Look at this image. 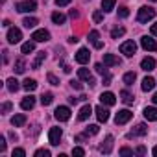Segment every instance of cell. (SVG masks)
Masks as SVG:
<instances>
[{"mask_svg": "<svg viewBox=\"0 0 157 157\" xmlns=\"http://www.w3.org/2000/svg\"><path fill=\"white\" fill-rule=\"evenodd\" d=\"M153 17H155V10L150 8V6H142V8L139 10L137 21H139V22H148V21H151Z\"/></svg>", "mask_w": 157, "mask_h": 157, "instance_id": "1", "label": "cell"}, {"mask_svg": "<svg viewBox=\"0 0 157 157\" xmlns=\"http://www.w3.org/2000/svg\"><path fill=\"white\" fill-rule=\"evenodd\" d=\"M35 8H37L35 0H22V2L17 4V11L19 13H32V11H35Z\"/></svg>", "mask_w": 157, "mask_h": 157, "instance_id": "2", "label": "cell"}, {"mask_svg": "<svg viewBox=\"0 0 157 157\" xmlns=\"http://www.w3.org/2000/svg\"><path fill=\"white\" fill-rule=\"evenodd\" d=\"M131 117H133V113H131V111L122 109V111H118V113H117V117H115V124H117V126H122V124L129 122V120H131Z\"/></svg>", "mask_w": 157, "mask_h": 157, "instance_id": "3", "label": "cell"}, {"mask_svg": "<svg viewBox=\"0 0 157 157\" xmlns=\"http://www.w3.org/2000/svg\"><path fill=\"white\" fill-rule=\"evenodd\" d=\"M120 52H122L124 56L131 57V56L137 52V44H135L133 41H126V43H122V44H120Z\"/></svg>", "mask_w": 157, "mask_h": 157, "instance_id": "4", "label": "cell"}, {"mask_svg": "<svg viewBox=\"0 0 157 157\" xmlns=\"http://www.w3.org/2000/svg\"><path fill=\"white\" fill-rule=\"evenodd\" d=\"M54 117H56L59 122H67V120L70 118V109H68V107H65V105H59V107L56 109Z\"/></svg>", "mask_w": 157, "mask_h": 157, "instance_id": "5", "label": "cell"}, {"mask_svg": "<svg viewBox=\"0 0 157 157\" xmlns=\"http://www.w3.org/2000/svg\"><path fill=\"white\" fill-rule=\"evenodd\" d=\"M61 135H63L61 128H52V129L48 131V140H50V144H52V146H57L59 140H61Z\"/></svg>", "mask_w": 157, "mask_h": 157, "instance_id": "6", "label": "cell"}, {"mask_svg": "<svg viewBox=\"0 0 157 157\" xmlns=\"http://www.w3.org/2000/svg\"><path fill=\"white\" fill-rule=\"evenodd\" d=\"M22 39V32L19 30V28H10L8 30V43L10 44H15V43H19Z\"/></svg>", "mask_w": 157, "mask_h": 157, "instance_id": "7", "label": "cell"}, {"mask_svg": "<svg viewBox=\"0 0 157 157\" xmlns=\"http://www.w3.org/2000/svg\"><path fill=\"white\" fill-rule=\"evenodd\" d=\"M140 46H142L144 50H148V52H155V50H157L155 39H151V37H148V35H144V37L140 39Z\"/></svg>", "mask_w": 157, "mask_h": 157, "instance_id": "8", "label": "cell"}, {"mask_svg": "<svg viewBox=\"0 0 157 157\" xmlns=\"http://www.w3.org/2000/svg\"><path fill=\"white\" fill-rule=\"evenodd\" d=\"M78 76H80V80L87 82V83H89L91 87H94V85H96V82H94V78L91 76L89 68H80V70H78Z\"/></svg>", "mask_w": 157, "mask_h": 157, "instance_id": "9", "label": "cell"}, {"mask_svg": "<svg viewBox=\"0 0 157 157\" xmlns=\"http://www.w3.org/2000/svg\"><path fill=\"white\" fill-rule=\"evenodd\" d=\"M32 39L35 43H46L50 39V33H48V30H35L33 35H32Z\"/></svg>", "mask_w": 157, "mask_h": 157, "instance_id": "10", "label": "cell"}, {"mask_svg": "<svg viewBox=\"0 0 157 157\" xmlns=\"http://www.w3.org/2000/svg\"><path fill=\"white\" fill-rule=\"evenodd\" d=\"M89 59H91V54H89L87 48H80V50H78V54H76V61L80 63V65L89 63Z\"/></svg>", "mask_w": 157, "mask_h": 157, "instance_id": "11", "label": "cell"}, {"mask_svg": "<svg viewBox=\"0 0 157 157\" xmlns=\"http://www.w3.org/2000/svg\"><path fill=\"white\" fill-rule=\"evenodd\" d=\"M100 102L105 104V105H115V104H117V96L107 91V93H102V94H100Z\"/></svg>", "mask_w": 157, "mask_h": 157, "instance_id": "12", "label": "cell"}, {"mask_svg": "<svg viewBox=\"0 0 157 157\" xmlns=\"http://www.w3.org/2000/svg\"><path fill=\"white\" fill-rule=\"evenodd\" d=\"M89 41H91V43H93V46H94V48H98V50H100V48L104 46V43L100 41V33H98L96 30L89 32Z\"/></svg>", "mask_w": 157, "mask_h": 157, "instance_id": "13", "label": "cell"}, {"mask_svg": "<svg viewBox=\"0 0 157 157\" xmlns=\"http://www.w3.org/2000/svg\"><path fill=\"white\" fill-rule=\"evenodd\" d=\"M140 68H142L144 72H151V70L155 68V59H153V57H144V59L140 61Z\"/></svg>", "mask_w": 157, "mask_h": 157, "instance_id": "14", "label": "cell"}, {"mask_svg": "<svg viewBox=\"0 0 157 157\" xmlns=\"http://www.w3.org/2000/svg\"><path fill=\"white\" fill-rule=\"evenodd\" d=\"M94 111H96V118H98L100 122H107V120H109V111H107L104 105H98Z\"/></svg>", "mask_w": 157, "mask_h": 157, "instance_id": "15", "label": "cell"}, {"mask_svg": "<svg viewBox=\"0 0 157 157\" xmlns=\"http://www.w3.org/2000/svg\"><path fill=\"white\" fill-rule=\"evenodd\" d=\"M104 65L105 67H117V65H120V59L113 54H105L104 56Z\"/></svg>", "mask_w": 157, "mask_h": 157, "instance_id": "16", "label": "cell"}, {"mask_svg": "<svg viewBox=\"0 0 157 157\" xmlns=\"http://www.w3.org/2000/svg\"><path fill=\"white\" fill-rule=\"evenodd\" d=\"M33 105H35V98L30 94V96H24L22 98V102H21V107L24 109V111H30V109H33Z\"/></svg>", "mask_w": 157, "mask_h": 157, "instance_id": "17", "label": "cell"}, {"mask_svg": "<svg viewBox=\"0 0 157 157\" xmlns=\"http://www.w3.org/2000/svg\"><path fill=\"white\" fill-rule=\"evenodd\" d=\"M113 140H115L113 135H107V137H105V142L100 146V151H102V153H111V150H113Z\"/></svg>", "mask_w": 157, "mask_h": 157, "instance_id": "18", "label": "cell"}, {"mask_svg": "<svg viewBox=\"0 0 157 157\" xmlns=\"http://www.w3.org/2000/svg\"><path fill=\"white\" fill-rule=\"evenodd\" d=\"M144 118L150 120V122H155L157 120V107H144Z\"/></svg>", "mask_w": 157, "mask_h": 157, "instance_id": "19", "label": "cell"}, {"mask_svg": "<svg viewBox=\"0 0 157 157\" xmlns=\"http://www.w3.org/2000/svg\"><path fill=\"white\" fill-rule=\"evenodd\" d=\"M91 113H93V107H91L89 104H85V105L80 109V115H78V118H80V120H87V118L91 117Z\"/></svg>", "mask_w": 157, "mask_h": 157, "instance_id": "20", "label": "cell"}, {"mask_svg": "<svg viewBox=\"0 0 157 157\" xmlns=\"http://www.w3.org/2000/svg\"><path fill=\"white\" fill-rule=\"evenodd\" d=\"M146 133H148L146 124H137V126H135V129L129 133V137H139V135H146Z\"/></svg>", "mask_w": 157, "mask_h": 157, "instance_id": "21", "label": "cell"}, {"mask_svg": "<svg viewBox=\"0 0 157 157\" xmlns=\"http://www.w3.org/2000/svg\"><path fill=\"white\" fill-rule=\"evenodd\" d=\"M140 87H142V91L148 93V91H151V89L155 87V80H153V78H150V76H146L144 80H142V85H140Z\"/></svg>", "mask_w": 157, "mask_h": 157, "instance_id": "22", "label": "cell"}, {"mask_svg": "<svg viewBox=\"0 0 157 157\" xmlns=\"http://www.w3.org/2000/svg\"><path fill=\"white\" fill-rule=\"evenodd\" d=\"M120 100H122L126 105H131V104H133V100H135V96H133L129 91H126V89H124V91L120 93Z\"/></svg>", "mask_w": 157, "mask_h": 157, "instance_id": "23", "label": "cell"}, {"mask_svg": "<svg viewBox=\"0 0 157 157\" xmlns=\"http://www.w3.org/2000/svg\"><path fill=\"white\" fill-rule=\"evenodd\" d=\"M22 89H24V91H28V93H32V91H35V89H37V82H35V80H30V78H28V80H24V82H22Z\"/></svg>", "mask_w": 157, "mask_h": 157, "instance_id": "24", "label": "cell"}, {"mask_svg": "<svg viewBox=\"0 0 157 157\" xmlns=\"http://www.w3.org/2000/svg\"><path fill=\"white\" fill-rule=\"evenodd\" d=\"M6 87H8V91H10V93H17L21 85H19V82L15 80V78H10V80L6 82Z\"/></svg>", "mask_w": 157, "mask_h": 157, "instance_id": "25", "label": "cell"}, {"mask_svg": "<svg viewBox=\"0 0 157 157\" xmlns=\"http://www.w3.org/2000/svg\"><path fill=\"white\" fill-rule=\"evenodd\" d=\"M115 4H117V0H102V10H104V13L113 11L115 10Z\"/></svg>", "mask_w": 157, "mask_h": 157, "instance_id": "26", "label": "cell"}, {"mask_svg": "<svg viewBox=\"0 0 157 157\" xmlns=\"http://www.w3.org/2000/svg\"><path fill=\"white\" fill-rule=\"evenodd\" d=\"M11 124H13L15 128H21V126L26 124V117H24V115H15V117L11 118Z\"/></svg>", "mask_w": 157, "mask_h": 157, "instance_id": "27", "label": "cell"}, {"mask_svg": "<svg viewBox=\"0 0 157 157\" xmlns=\"http://www.w3.org/2000/svg\"><path fill=\"white\" fill-rule=\"evenodd\" d=\"M44 59H46V52H39V54H37V57H35V61L32 63V67H33V68H39V67H41V63H43Z\"/></svg>", "mask_w": 157, "mask_h": 157, "instance_id": "28", "label": "cell"}, {"mask_svg": "<svg viewBox=\"0 0 157 157\" xmlns=\"http://www.w3.org/2000/svg\"><path fill=\"white\" fill-rule=\"evenodd\" d=\"M52 21H54V24H63V22L67 21V17H65L63 13L56 11V13H52Z\"/></svg>", "mask_w": 157, "mask_h": 157, "instance_id": "29", "label": "cell"}, {"mask_svg": "<svg viewBox=\"0 0 157 157\" xmlns=\"http://www.w3.org/2000/svg\"><path fill=\"white\" fill-rule=\"evenodd\" d=\"M21 50H22V54H30V52H33V50H35V41H28V43H24Z\"/></svg>", "mask_w": 157, "mask_h": 157, "instance_id": "30", "label": "cell"}, {"mask_svg": "<svg viewBox=\"0 0 157 157\" xmlns=\"http://www.w3.org/2000/svg\"><path fill=\"white\" fill-rule=\"evenodd\" d=\"M135 80H137L135 72H126V74H124V83H126V85H133Z\"/></svg>", "mask_w": 157, "mask_h": 157, "instance_id": "31", "label": "cell"}, {"mask_svg": "<svg viewBox=\"0 0 157 157\" xmlns=\"http://www.w3.org/2000/svg\"><path fill=\"white\" fill-rule=\"evenodd\" d=\"M26 70V63H24V59H17L15 61V72L17 74H22Z\"/></svg>", "mask_w": 157, "mask_h": 157, "instance_id": "32", "label": "cell"}, {"mask_svg": "<svg viewBox=\"0 0 157 157\" xmlns=\"http://www.w3.org/2000/svg\"><path fill=\"white\" fill-rule=\"evenodd\" d=\"M52 102H54V94H52V93H44V94L41 96V104H43V105H50Z\"/></svg>", "mask_w": 157, "mask_h": 157, "instance_id": "33", "label": "cell"}, {"mask_svg": "<svg viewBox=\"0 0 157 157\" xmlns=\"http://www.w3.org/2000/svg\"><path fill=\"white\" fill-rule=\"evenodd\" d=\"M39 21L35 19V17H26L24 21H22V24L26 26V28H35V24H37Z\"/></svg>", "mask_w": 157, "mask_h": 157, "instance_id": "34", "label": "cell"}, {"mask_svg": "<svg viewBox=\"0 0 157 157\" xmlns=\"http://www.w3.org/2000/svg\"><path fill=\"white\" fill-rule=\"evenodd\" d=\"M124 33H126V30H124L122 26H120V28H113V30H111V37H113V39H118V37H122Z\"/></svg>", "mask_w": 157, "mask_h": 157, "instance_id": "35", "label": "cell"}, {"mask_svg": "<svg viewBox=\"0 0 157 157\" xmlns=\"http://www.w3.org/2000/svg\"><path fill=\"white\" fill-rule=\"evenodd\" d=\"M94 68H96V72L98 74H102V76H107L109 72H107V68H105V65H102V63H96L94 65Z\"/></svg>", "mask_w": 157, "mask_h": 157, "instance_id": "36", "label": "cell"}, {"mask_svg": "<svg viewBox=\"0 0 157 157\" xmlns=\"http://www.w3.org/2000/svg\"><path fill=\"white\" fill-rule=\"evenodd\" d=\"M98 131H100V128H98L96 124H91V126L85 129V135H96Z\"/></svg>", "mask_w": 157, "mask_h": 157, "instance_id": "37", "label": "cell"}, {"mask_svg": "<svg viewBox=\"0 0 157 157\" xmlns=\"http://www.w3.org/2000/svg\"><path fill=\"white\" fill-rule=\"evenodd\" d=\"M128 15H129V10H128L126 6H120V8H118V17H120V19H126Z\"/></svg>", "mask_w": 157, "mask_h": 157, "instance_id": "38", "label": "cell"}, {"mask_svg": "<svg viewBox=\"0 0 157 157\" xmlns=\"http://www.w3.org/2000/svg\"><path fill=\"white\" fill-rule=\"evenodd\" d=\"M93 21H94V22H102V21H104V13H102V11H94V13H93Z\"/></svg>", "mask_w": 157, "mask_h": 157, "instance_id": "39", "label": "cell"}, {"mask_svg": "<svg viewBox=\"0 0 157 157\" xmlns=\"http://www.w3.org/2000/svg\"><path fill=\"white\" fill-rule=\"evenodd\" d=\"M35 157H50V151H48V150H44V148H41V150H37V151H35Z\"/></svg>", "mask_w": 157, "mask_h": 157, "instance_id": "40", "label": "cell"}, {"mask_svg": "<svg viewBox=\"0 0 157 157\" xmlns=\"http://www.w3.org/2000/svg\"><path fill=\"white\" fill-rule=\"evenodd\" d=\"M72 155H76V157H83V155H85V150H83V148H74V150H72Z\"/></svg>", "mask_w": 157, "mask_h": 157, "instance_id": "41", "label": "cell"}, {"mask_svg": "<svg viewBox=\"0 0 157 157\" xmlns=\"http://www.w3.org/2000/svg\"><path fill=\"white\" fill-rule=\"evenodd\" d=\"M10 111H11V102L2 104V115H6V113H10Z\"/></svg>", "mask_w": 157, "mask_h": 157, "instance_id": "42", "label": "cell"}, {"mask_svg": "<svg viewBox=\"0 0 157 157\" xmlns=\"http://www.w3.org/2000/svg\"><path fill=\"white\" fill-rule=\"evenodd\" d=\"M15 155H17V157H24L26 151H24L22 148H15V150H13V157H15Z\"/></svg>", "mask_w": 157, "mask_h": 157, "instance_id": "43", "label": "cell"}, {"mask_svg": "<svg viewBox=\"0 0 157 157\" xmlns=\"http://www.w3.org/2000/svg\"><path fill=\"white\" fill-rule=\"evenodd\" d=\"M46 78H48V82H50V83H52V85H59V80H57V78H56V76H54V74H48V76H46Z\"/></svg>", "mask_w": 157, "mask_h": 157, "instance_id": "44", "label": "cell"}, {"mask_svg": "<svg viewBox=\"0 0 157 157\" xmlns=\"http://www.w3.org/2000/svg\"><path fill=\"white\" fill-rule=\"evenodd\" d=\"M120 155H133V150H129V148H120Z\"/></svg>", "mask_w": 157, "mask_h": 157, "instance_id": "45", "label": "cell"}, {"mask_svg": "<svg viewBox=\"0 0 157 157\" xmlns=\"http://www.w3.org/2000/svg\"><path fill=\"white\" fill-rule=\"evenodd\" d=\"M70 85H72V87H74V89H78V91H82V89H83V85H82V83H80V82H74V80H72V82H70Z\"/></svg>", "mask_w": 157, "mask_h": 157, "instance_id": "46", "label": "cell"}, {"mask_svg": "<svg viewBox=\"0 0 157 157\" xmlns=\"http://www.w3.org/2000/svg\"><path fill=\"white\" fill-rule=\"evenodd\" d=\"M0 151H6V139L0 137Z\"/></svg>", "mask_w": 157, "mask_h": 157, "instance_id": "47", "label": "cell"}, {"mask_svg": "<svg viewBox=\"0 0 157 157\" xmlns=\"http://www.w3.org/2000/svg\"><path fill=\"white\" fill-rule=\"evenodd\" d=\"M67 4H70V0H56V6H67Z\"/></svg>", "mask_w": 157, "mask_h": 157, "instance_id": "48", "label": "cell"}, {"mask_svg": "<svg viewBox=\"0 0 157 157\" xmlns=\"http://www.w3.org/2000/svg\"><path fill=\"white\" fill-rule=\"evenodd\" d=\"M137 153H139V155H144V153H146V148H144V146H139V148H137Z\"/></svg>", "mask_w": 157, "mask_h": 157, "instance_id": "49", "label": "cell"}, {"mask_svg": "<svg viewBox=\"0 0 157 157\" xmlns=\"http://www.w3.org/2000/svg\"><path fill=\"white\" fill-rule=\"evenodd\" d=\"M150 32H151V35H157V22L151 24V30H150Z\"/></svg>", "mask_w": 157, "mask_h": 157, "instance_id": "50", "label": "cell"}, {"mask_svg": "<svg viewBox=\"0 0 157 157\" xmlns=\"http://www.w3.org/2000/svg\"><path fill=\"white\" fill-rule=\"evenodd\" d=\"M78 15H80V13H78V11H76V10H70V17H72V19H76V17H78Z\"/></svg>", "mask_w": 157, "mask_h": 157, "instance_id": "51", "label": "cell"}, {"mask_svg": "<svg viewBox=\"0 0 157 157\" xmlns=\"http://www.w3.org/2000/svg\"><path fill=\"white\" fill-rule=\"evenodd\" d=\"M78 100H80V98H74V96H72V98H68V102H70V104H76Z\"/></svg>", "mask_w": 157, "mask_h": 157, "instance_id": "52", "label": "cell"}, {"mask_svg": "<svg viewBox=\"0 0 157 157\" xmlns=\"http://www.w3.org/2000/svg\"><path fill=\"white\" fill-rule=\"evenodd\" d=\"M151 100H153V104H155V105H157V93H155V94H153V98H151Z\"/></svg>", "mask_w": 157, "mask_h": 157, "instance_id": "53", "label": "cell"}, {"mask_svg": "<svg viewBox=\"0 0 157 157\" xmlns=\"http://www.w3.org/2000/svg\"><path fill=\"white\" fill-rule=\"evenodd\" d=\"M151 153H153V155H155V157H157V146H155V148H153V150H151Z\"/></svg>", "mask_w": 157, "mask_h": 157, "instance_id": "54", "label": "cell"}, {"mask_svg": "<svg viewBox=\"0 0 157 157\" xmlns=\"http://www.w3.org/2000/svg\"><path fill=\"white\" fill-rule=\"evenodd\" d=\"M151 2H157V0H151Z\"/></svg>", "mask_w": 157, "mask_h": 157, "instance_id": "55", "label": "cell"}]
</instances>
